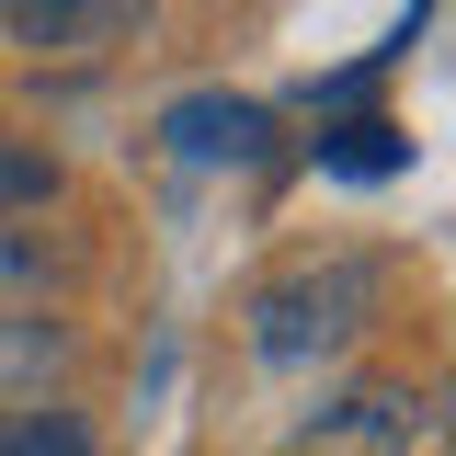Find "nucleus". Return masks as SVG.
I'll return each instance as SVG.
<instances>
[{
	"instance_id": "1",
	"label": "nucleus",
	"mask_w": 456,
	"mask_h": 456,
	"mask_svg": "<svg viewBox=\"0 0 456 456\" xmlns=\"http://www.w3.org/2000/svg\"><path fill=\"white\" fill-rule=\"evenodd\" d=\"M377 308H388V263H377V251L285 263V274L251 297V354H263V365H320V354L377 331Z\"/></svg>"
},
{
	"instance_id": "2",
	"label": "nucleus",
	"mask_w": 456,
	"mask_h": 456,
	"mask_svg": "<svg viewBox=\"0 0 456 456\" xmlns=\"http://www.w3.org/2000/svg\"><path fill=\"white\" fill-rule=\"evenodd\" d=\"M160 137H171V149H183L194 171H263L285 126L251 103V92H183V103L160 114Z\"/></svg>"
},
{
	"instance_id": "3",
	"label": "nucleus",
	"mask_w": 456,
	"mask_h": 456,
	"mask_svg": "<svg viewBox=\"0 0 456 456\" xmlns=\"http://www.w3.org/2000/svg\"><path fill=\"white\" fill-rule=\"evenodd\" d=\"M434 434V399L422 388H342L308 434H297V456H411Z\"/></svg>"
},
{
	"instance_id": "4",
	"label": "nucleus",
	"mask_w": 456,
	"mask_h": 456,
	"mask_svg": "<svg viewBox=\"0 0 456 456\" xmlns=\"http://www.w3.org/2000/svg\"><path fill=\"white\" fill-rule=\"evenodd\" d=\"M69 365H80L69 320H46V308H0V422H35V411H57Z\"/></svg>"
},
{
	"instance_id": "5",
	"label": "nucleus",
	"mask_w": 456,
	"mask_h": 456,
	"mask_svg": "<svg viewBox=\"0 0 456 456\" xmlns=\"http://www.w3.org/2000/svg\"><path fill=\"white\" fill-rule=\"evenodd\" d=\"M0 35L35 57H80V46H103V12L92 0H0Z\"/></svg>"
},
{
	"instance_id": "6",
	"label": "nucleus",
	"mask_w": 456,
	"mask_h": 456,
	"mask_svg": "<svg viewBox=\"0 0 456 456\" xmlns=\"http://www.w3.org/2000/svg\"><path fill=\"white\" fill-rule=\"evenodd\" d=\"M35 206H57V149H35V137L0 126V228L35 217Z\"/></svg>"
},
{
	"instance_id": "7",
	"label": "nucleus",
	"mask_w": 456,
	"mask_h": 456,
	"mask_svg": "<svg viewBox=\"0 0 456 456\" xmlns=\"http://www.w3.org/2000/svg\"><path fill=\"white\" fill-rule=\"evenodd\" d=\"M0 456H103L80 411H35V422H0Z\"/></svg>"
},
{
	"instance_id": "8",
	"label": "nucleus",
	"mask_w": 456,
	"mask_h": 456,
	"mask_svg": "<svg viewBox=\"0 0 456 456\" xmlns=\"http://www.w3.org/2000/svg\"><path fill=\"white\" fill-rule=\"evenodd\" d=\"M342 171H399V126H342Z\"/></svg>"
},
{
	"instance_id": "9",
	"label": "nucleus",
	"mask_w": 456,
	"mask_h": 456,
	"mask_svg": "<svg viewBox=\"0 0 456 456\" xmlns=\"http://www.w3.org/2000/svg\"><path fill=\"white\" fill-rule=\"evenodd\" d=\"M92 12H103V35H126V23H149L160 0H92Z\"/></svg>"
},
{
	"instance_id": "10",
	"label": "nucleus",
	"mask_w": 456,
	"mask_h": 456,
	"mask_svg": "<svg viewBox=\"0 0 456 456\" xmlns=\"http://www.w3.org/2000/svg\"><path fill=\"white\" fill-rule=\"evenodd\" d=\"M434 434H456V388H445V399H434Z\"/></svg>"
}]
</instances>
